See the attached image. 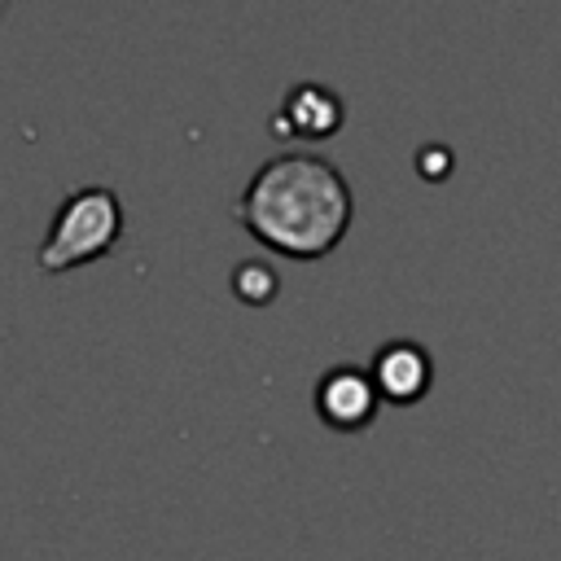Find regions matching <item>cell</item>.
I'll return each instance as SVG.
<instances>
[{"label": "cell", "mask_w": 561, "mask_h": 561, "mask_svg": "<svg viewBox=\"0 0 561 561\" xmlns=\"http://www.w3.org/2000/svg\"><path fill=\"white\" fill-rule=\"evenodd\" d=\"M232 219L276 254L320 259L346 237L355 219V193L333 158L289 145L254 167L232 202Z\"/></svg>", "instance_id": "6da1fadb"}, {"label": "cell", "mask_w": 561, "mask_h": 561, "mask_svg": "<svg viewBox=\"0 0 561 561\" xmlns=\"http://www.w3.org/2000/svg\"><path fill=\"white\" fill-rule=\"evenodd\" d=\"M118 232H123L118 193L110 184H83L57 206L35 259L44 272H66V267H79L88 259L110 254Z\"/></svg>", "instance_id": "7a4b0ae2"}, {"label": "cell", "mask_w": 561, "mask_h": 561, "mask_svg": "<svg viewBox=\"0 0 561 561\" xmlns=\"http://www.w3.org/2000/svg\"><path fill=\"white\" fill-rule=\"evenodd\" d=\"M311 403H316V412H320L324 425H333V430H364L377 416L381 394H377L368 368H359V364H333V368H324L316 377Z\"/></svg>", "instance_id": "3957f363"}, {"label": "cell", "mask_w": 561, "mask_h": 561, "mask_svg": "<svg viewBox=\"0 0 561 561\" xmlns=\"http://www.w3.org/2000/svg\"><path fill=\"white\" fill-rule=\"evenodd\" d=\"M342 118H346L342 96L329 83L302 79L285 92L280 110L272 114V131H280L285 140H324L342 127Z\"/></svg>", "instance_id": "277c9868"}, {"label": "cell", "mask_w": 561, "mask_h": 561, "mask_svg": "<svg viewBox=\"0 0 561 561\" xmlns=\"http://www.w3.org/2000/svg\"><path fill=\"white\" fill-rule=\"evenodd\" d=\"M368 373H373V386H377L381 399H390V403H412V399H421V394L430 390V381H434V359H430V351H425L421 342H412V337H390V342H381V346L373 351Z\"/></svg>", "instance_id": "5b68a950"}, {"label": "cell", "mask_w": 561, "mask_h": 561, "mask_svg": "<svg viewBox=\"0 0 561 561\" xmlns=\"http://www.w3.org/2000/svg\"><path fill=\"white\" fill-rule=\"evenodd\" d=\"M232 289H237V298H245V302H267V298H276L280 280H276V272H272L263 259H245V263L232 267Z\"/></svg>", "instance_id": "8992f818"}]
</instances>
